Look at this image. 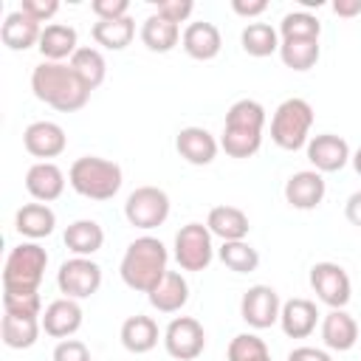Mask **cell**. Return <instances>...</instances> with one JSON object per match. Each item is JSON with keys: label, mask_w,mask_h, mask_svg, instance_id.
Wrapping results in <instances>:
<instances>
[{"label": "cell", "mask_w": 361, "mask_h": 361, "mask_svg": "<svg viewBox=\"0 0 361 361\" xmlns=\"http://www.w3.org/2000/svg\"><path fill=\"white\" fill-rule=\"evenodd\" d=\"M31 93L59 113H76L87 104L90 90L79 82L68 62H39L31 71Z\"/></svg>", "instance_id": "6da1fadb"}, {"label": "cell", "mask_w": 361, "mask_h": 361, "mask_svg": "<svg viewBox=\"0 0 361 361\" xmlns=\"http://www.w3.org/2000/svg\"><path fill=\"white\" fill-rule=\"evenodd\" d=\"M169 251L166 245L158 240V237H135L127 248H124V257L118 262V274H121V282L130 288V290H138V293H149L161 279L164 274L169 271Z\"/></svg>", "instance_id": "7a4b0ae2"}, {"label": "cell", "mask_w": 361, "mask_h": 361, "mask_svg": "<svg viewBox=\"0 0 361 361\" xmlns=\"http://www.w3.org/2000/svg\"><path fill=\"white\" fill-rule=\"evenodd\" d=\"M262 127H265V107L257 99H237L226 110L220 149L228 158H251L262 147Z\"/></svg>", "instance_id": "3957f363"}, {"label": "cell", "mask_w": 361, "mask_h": 361, "mask_svg": "<svg viewBox=\"0 0 361 361\" xmlns=\"http://www.w3.org/2000/svg\"><path fill=\"white\" fill-rule=\"evenodd\" d=\"M68 183L76 195L102 203V200H110L118 195L124 175H121V166L116 161H107L99 155H82L71 164Z\"/></svg>", "instance_id": "277c9868"}, {"label": "cell", "mask_w": 361, "mask_h": 361, "mask_svg": "<svg viewBox=\"0 0 361 361\" xmlns=\"http://www.w3.org/2000/svg\"><path fill=\"white\" fill-rule=\"evenodd\" d=\"M48 268V251L39 243H20L8 251L3 265V293H34Z\"/></svg>", "instance_id": "5b68a950"}, {"label": "cell", "mask_w": 361, "mask_h": 361, "mask_svg": "<svg viewBox=\"0 0 361 361\" xmlns=\"http://www.w3.org/2000/svg\"><path fill=\"white\" fill-rule=\"evenodd\" d=\"M310 127H313V107H310V102H305L299 96L285 99L274 110V116H271V141L279 149L296 152V149L307 147Z\"/></svg>", "instance_id": "8992f818"}, {"label": "cell", "mask_w": 361, "mask_h": 361, "mask_svg": "<svg viewBox=\"0 0 361 361\" xmlns=\"http://www.w3.org/2000/svg\"><path fill=\"white\" fill-rule=\"evenodd\" d=\"M169 195L161 189V186H138L127 195L124 200V217L133 228H141V231H149V228H158L166 223L169 217Z\"/></svg>", "instance_id": "52a82bcc"}, {"label": "cell", "mask_w": 361, "mask_h": 361, "mask_svg": "<svg viewBox=\"0 0 361 361\" xmlns=\"http://www.w3.org/2000/svg\"><path fill=\"white\" fill-rule=\"evenodd\" d=\"M212 231L203 223H186L180 226V231L175 234V262L180 265V271L197 274L206 271L214 259V243H212Z\"/></svg>", "instance_id": "ba28073f"}, {"label": "cell", "mask_w": 361, "mask_h": 361, "mask_svg": "<svg viewBox=\"0 0 361 361\" xmlns=\"http://www.w3.org/2000/svg\"><path fill=\"white\" fill-rule=\"evenodd\" d=\"M56 288L68 299H87L102 288V265L90 257H71L56 271Z\"/></svg>", "instance_id": "9c48e42d"}, {"label": "cell", "mask_w": 361, "mask_h": 361, "mask_svg": "<svg viewBox=\"0 0 361 361\" xmlns=\"http://www.w3.org/2000/svg\"><path fill=\"white\" fill-rule=\"evenodd\" d=\"M310 288H313L316 299L322 305H327L330 310H341L353 299L350 274L338 262H327V259L324 262H316L310 268Z\"/></svg>", "instance_id": "30bf717a"}, {"label": "cell", "mask_w": 361, "mask_h": 361, "mask_svg": "<svg viewBox=\"0 0 361 361\" xmlns=\"http://www.w3.org/2000/svg\"><path fill=\"white\" fill-rule=\"evenodd\" d=\"M164 350L175 361H195L206 350V330L195 316H175L164 330Z\"/></svg>", "instance_id": "8fae6325"}, {"label": "cell", "mask_w": 361, "mask_h": 361, "mask_svg": "<svg viewBox=\"0 0 361 361\" xmlns=\"http://www.w3.org/2000/svg\"><path fill=\"white\" fill-rule=\"evenodd\" d=\"M282 299L271 285H251L240 299V319L251 330H265L279 322Z\"/></svg>", "instance_id": "7c38bea8"}, {"label": "cell", "mask_w": 361, "mask_h": 361, "mask_svg": "<svg viewBox=\"0 0 361 361\" xmlns=\"http://www.w3.org/2000/svg\"><path fill=\"white\" fill-rule=\"evenodd\" d=\"M23 147H25L28 155H34L39 161H51V158L65 152L68 135L56 121H45L42 118V121H31L23 130Z\"/></svg>", "instance_id": "4fadbf2b"}, {"label": "cell", "mask_w": 361, "mask_h": 361, "mask_svg": "<svg viewBox=\"0 0 361 361\" xmlns=\"http://www.w3.org/2000/svg\"><path fill=\"white\" fill-rule=\"evenodd\" d=\"M307 161L313 164L316 172H338L350 164L353 152H350V144L336 135V133H322V135H313L307 141Z\"/></svg>", "instance_id": "5bb4252c"}, {"label": "cell", "mask_w": 361, "mask_h": 361, "mask_svg": "<svg viewBox=\"0 0 361 361\" xmlns=\"http://www.w3.org/2000/svg\"><path fill=\"white\" fill-rule=\"evenodd\" d=\"M324 195H327V183H324V175L316 169L293 172L285 180V200H288V206H293L299 212L316 209L324 200Z\"/></svg>", "instance_id": "9a60e30c"}, {"label": "cell", "mask_w": 361, "mask_h": 361, "mask_svg": "<svg viewBox=\"0 0 361 361\" xmlns=\"http://www.w3.org/2000/svg\"><path fill=\"white\" fill-rule=\"evenodd\" d=\"M82 319H85L82 305H79L76 299H68V296L54 299V302L42 310V316H39L45 336L59 338V341H62V338H71V336L82 327Z\"/></svg>", "instance_id": "2e32d148"}, {"label": "cell", "mask_w": 361, "mask_h": 361, "mask_svg": "<svg viewBox=\"0 0 361 361\" xmlns=\"http://www.w3.org/2000/svg\"><path fill=\"white\" fill-rule=\"evenodd\" d=\"M175 149H178V155L186 164H192V166H209L217 158L220 141L206 127H183L175 135Z\"/></svg>", "instance_id": "e0dca14e"}, {"label": "cell", "mask_w": 361, "mask_h": 361, "mask_svg": "<svg viewBox=\"0 0 361 361\" xmlns=\"http://www.w3.org/2000/svg\"><path fill=\"white\" fill-rule=\"evenodd\" d=\"M25 192L37 203H51L65 192V172L54 161H37L25 172Z\"/></svg>", "instance_id": "ac0fdd59"}, {"label": "cell", "mask_w": 361, "mask_h": 361, "mask_svg": "<svg viewBox=\"0 0 361 361\" xmlns=\"http://www.w3.org/2000/svg\"><path fill=\"white\" fill-rule=\"evenodd\" d=\"M180 48L197 59V62H209L220 54L223 48V37H220V28L214 23H206V20H197V23H189L183 28V37H180Z\"/></svg>", "instance_id": "d6986e66"}, {"label": "cell", "mask_w": 361, "mask_h": 361, "mask_svg": "<svg viewBox=\"0 0 361 361\" xmlns=\"http://www.w3.org/2000/svg\"><path fill=\"white\" fill-rule=\"evenodd\" d=\"M118 338H121V347L133 355H144L149 350H155L161 330H158V322L152 316H144V313H135V316H127L121 322V330H118Z\"/></svg>", "instance_id": "ffe728a7"}, {"label": "cell", "mask_w": 361, "mask_h": 361, "mask_svg": "<svg viewBox=\"0 0 361 361\" xmlns=\"http://www.w3.org/2000/svg\"><path fill=\"white\" fill-rule=\"evenodd\" d=\"M42 28L37 20H31L25 11H8L3 17V25H0V39L6 48L11 51H28L34 45H39V37H42Z\"/></svg>", "instance_id": "44dd1931"}, {"label": "cell", "mask_w": 361, "mask_h": 361, "mask_svg": "<svg viewBox=\"0 0 361 361\" xmlns=\"http://www.w3.org/2000/svg\"><path fill=\"white\" fill-rule=\"evenodd\" d=\"M39 54L45 62H71V56L79 51V34L68 23H48L39 37Z\"/></svg>", "instance_id": "7402d4cb"}, {"label": "cell", "mask_w": 361, "mask_h": 361, "mask_svg": "<svg viewBox=\"0 0 361 361\" xmlns=\"http://www.w3.org/2000/svg\"><path fill=\"white\" fill-rule=\"evenodd\" d=\"M319 324V310L316 302L310 299H288L282 302V313H279V327L288 338H307Z\"/></svg>", "instance_id": "603a6c76"}, {"label": "cell", "mask_w": 361, "mask_h": 361, "mask_svg": "<svg viewBox=\"0 0 361 361\" xmlns=\"http://www.w3.org/2000/svg\"><path fill=\"white\" fill-rule=\"evenodd\" d=\"M14 228H17L20 237L37 243V240L54 234V228H56V214H54V209H51L48 203H37V200H34V203H25V206L17 209V214H14Z\"/></svg>", "instance_id": "cb8c5ba5"}, {"label": "cell", "mask_w": 361, "mask_h": 361, "mask_svg": "<svg viewBox=\"0 0 361 361\" xmlns=\"http://www.w3.org/2000/svg\"><path fill=\"white\" fill-rule=\"evenodd\" d=\"M322 341L327 350H336V353H347L353 350L361 338H358V324L355 319L341 307V310H330L324 313L322 319Z\"/></svg>", "instance_id": "d4e9b609"}, {"label": "cell", "mask_w": 361, "mask_h": 361, "mask_svg": "<svg viewBox=\"0 0 361 361\" xmlns=\"http://www.w3.org/2000/svg\"><path fill=\"white\" fill-rule=\"evenodd\" d=\"M147 299L158 313H178L189 302V282L180 271H166L164 279L147 293Z\"/></svg>", "instance_id": "484cf974"}, {"label": "cell", "mask_w": 361, "mask_h": 361, "mask_svg": "<svg viewBox=\"0 0 361 361\" xmlns=\"http://www.w3.org/2000/svg\"><path fill=\"white\" fill-rule=\"evenodd\" d=\"M206 226L214 237H220L223 243H231V240H245L248 231H251V223H248V214L237 206H214L206 217Z\"/></svg>", "instance_id": "4316f807"}, {"label": "cell", "mask_w": 361, "mask_h": 361, "mask_svg": "<svg viewBox=\"0 0 361 361\" xmlns=\"http://www.w3.org/2000/svg\"><path fill=\"white\" fill-rule=\"evenodd\" d=\"M62 240H65V248H68L73 257H93V254L104 245V228H102L96 220L82 217V220H73V223L65 228Z\"/></svg>", "instance_id": "83f0119b"}, {"label": "cell", "mask_w": 361, "mask_h": 361, "mask_svg": "<svg viewBox=\"0 0 361 361\" xmlns=\"http://www.w3.org/2000/svg\"><path fill=\"white\" fill-rule=\"evenodd\" d=\"M138 37H141V42H144L147 51H152V54H169L180 42L183 34H180V25H175V23H169V20H164L161 14L152 11L141 23Z\"/></svg>", "instance_id": "f1b7e54d"}, {"label": "cell", "mask_w": 361, "mask_h": 361, "mask_svg": "<svg viewBox=\"0 0 361 361\" xmlns=\"http://www.w3.org/2000/svg\"><path fill=\"white\" fill-rule=\"evenodd\" d=\"M42 330L39 316H17V313H3L0 322V333H3V344L8 350H28L37 344Z\"/></svg>", "instance_id": "f546056e"}, {"label": "cell", "mask_w": 361, "mask_h": 361, "mask_svg": "<svg viewBox=\"0 0 361 361\" xmlns=\"http://www.w3.org/2000/svg\"><path fill=\"white\" fill-rule=\"evenodd\" d=\"M90 37L96 45L107 51H124L133 37H135V20L133 17H118V20H96L90 28Z\"/></svg>", "instance_id": "4dcf8cb0"}, {"label": "cell", "mask_w": 361, "mask_h": 361, "mask_svg": "<svg viewBox=\"0 0 361 361\" xmlns=\"http://www.w3.org/2000/svg\"><path fill=\"white\" fill-rule=\"evenodd\" d=\"M240 45H243V51L248 56L262 59V56L279 54L282 39H279V31L271 23H248L243 28V34H240Z\"/></svg>", "instance_id": "1f68e13d"}, {"label": "cell", "mask_w": 361, "mask_h": 361, "mask_svg": "<svg viewBox=\"0 0 361 361\" xmlns=\"http://www.w3.org/2000/svg\"><path fill=\"white\" fill-rule=\"evenodd\" d=\"M68 65L73 68V73L79 76V82L87 90H96L104 82V76H107V62H104L102 51L99 48H90V45H79V51L71 56Z\"/></svg>", "instance_id": "d6a6232c"}, {"label": "cell", "mask_w": 361, "mask_h": 361, "mask_svg": "<svg viewBox=\"0 0 361 361\" xmlns=\"http://www.w3.org/2000/svg\"><path fill=\"white\" fill-rule=\"evenodd\" d=\"M319 39H282L279 45V59L285 62V68L290 71H310L319 62Z\"/></svg>", "instance_id": "836d02e7"}, {"label": "cell", "mask_w": 361, "mask_h": 361, "mask_svg": "<svg viewBox=\"0 0 361 361\" xmlns=\"http://www.w3.org/2000/svg\"><path fill=\"white\" fill-rule=\"evenodd\" d=\"M279 39H319L322 34V23L316 14L305 11V8H296V11H288L282 20H279Z\"/></svg>", "instance_id": "e575fe53"}, {"label": "cell", "mask_w": 361, "mask_h": 361, "mask_svg": "<svg viewBox=\"0 0 361 361\" xmlns=\"http://www.w3.org/2000/svg\"><path fill=\"white\" fill-rule=\"evenodd\" d=\"M217 257H220V262H223L228 271H234V274H251V271L259 268V251L251 248L245 240L223 243V245L217 248Z\"/></svg>", "instance_id": "d590c367"}, {"label": "cell", "mask_w": 361, "mask_h": 361, "mask_svg": "<svg viewBox=\"0 0 361 361\" xmlns=\"http://www.w3.org/2000/svg\"><path fill=\"white\" fill-rule=\"evenodd\" d=\"M228 361H274L268 353V344L257 333H240L226 347Z\"/></svg>", "instance_id": "8d00e7d4"}, {"label": "cell", "mask_w": 361, "mask_h": 361, "mask_svg": "<svg viewBox=\"0 0 361 361\" xmlns=\"http://www.w3.org/2000/svg\"><path fill=\"white\" fill-rule=\"evenodd\" d=\"M3 313L42 316V299H39V290H34V293H3Z\"/></svg>", "instance_id": "74e56055"}, {"label": "cell", "mask_w": 361, "mask_h": 361, "mask_svg": "<svg viewBox=\"0 0 361 361\" xmlns=\"http://www.w3.org/2000/svg\"><path fill=\"white\" fill-rule=\"evenodd\" d=\"M192 11H195V3L192 0H161V3H155V14H161L164 20L175 23V25L186 23Z\"/></svg>", "instance_id": "f35d334b"}, {"label": "cell", "mask_w": 361, "mask_h": 361, "mask_svg": "<svg viewBox=\"0 0 361 361\" xmlns=\"http://www.w3.org/2000/svg\"><path fill=\"white\" fill-rule=\"evenodd\" d=\"M54 361H90V350L85 341L79 338H62L56 347H54Z\"/></svg>", "instance_id": "ab89813d"}, {"label": "cell", "mask_w": 361, "mask_h": 361, "mask_svg": "<svg viewBox=\"0 0 361 361\" xmlns=\"http://www.w3.org/2000/svg\"><path fill=\"white\" fill-rule=\"evenodd\" d=\"M20 11H25L31 20H37L42 25V23H48L59 11V0H23Z\"/></svg>", "instance_id": "60d3db41"}, {"label": "cell", "mask_w": 361, "mask_h": 361, "mask_svg": "<svg viewBox=\"0 0 361 361\" xmlns=\"http://www.w3.org/2000/svg\"><path fill=\"white\" fill-rule=\"evenodd\" d=\"M90 11L96 14V20H118V17H130V3L127 0H93Z\"/></svg>", "instance_id": "b9f144b4"}, {"label": "cell", "mask_w": 361, "mask_h": 361, "mask_svg": "<svg viewBox=\"0 0 361 361\" xmlns=\"http://www.w3.org/2000/svg\"><path fill=\"white\" fill-rule=\"evenodd\" d=\"M231 11L240 14V17L254 20V17L268 11V0H231Z\"/></svg>", "instance_id": "7bdbcfd3"}, {"label": "cell", "mask_w": 361, "mask_h": 361, "mask_svg": "<svg viewBox=\"0 0 361 361\" xmlns=\"http://www.w3.org/2000/svg\"><path fill=\"white\" fill-rule=\"evenodd\" d=\"M288 361H333V358H330V353H324V350H319V347L302 344V347H293V350L288 353Z\"/></svg>", "instance_id": "ee69618b"}, {"label": "cell", "mask_w": 361, "mask_h": 361, "mask_svg": "<svg viewBox=\"0 0 361 361\" xmlns=\"http://www.w3.org/2000/svg\"><path fill=\"white\" fill-rule=\"evenodd\" d=\"M344 217H347L353 226L361 228V189L347 197V203H344Z\"/></svg>", "instance_id": "f6af8a7d"}, {"label": "cell", "mask_w": 361, "mask_h": 361, "mask_svg": "<svg viewBox=\"0 0 361 361\" xmlns=\"http://www.w3.org/2000/svg\"><path fill=\"white\" fill-rule=\"evenodd\" d=\"M333 14H338V17H358L361 14V0H333Z\"/></svg>", "instance_id": "bcb514c9"}, {"label": "cell", "mask_w": 361, "mask_h": 361, "mask_svg": "<svg viewBox=\"0 0 361 361\" xmlns=\"http://www.w3.org/2000/svg\"><path fill=\"white\" fill-rule=\"evenodd\" d=\"M350 164H353V169H355V172L361 175V147H358V149L353 152V158H350Z\"/></svg>", "instance_id": "7dc6e473"}]
</instances>
